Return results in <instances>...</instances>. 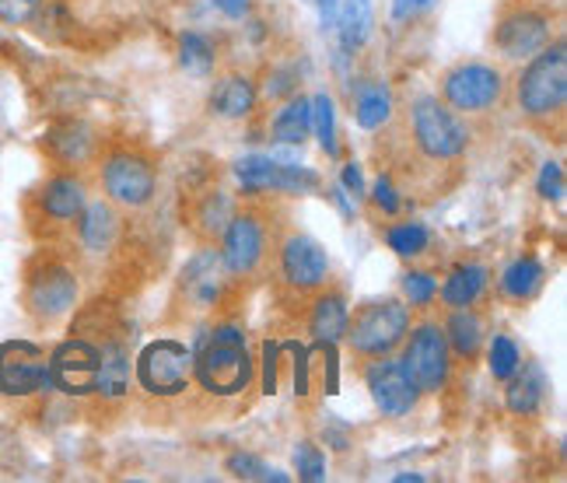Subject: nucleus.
I'll return each mask as SVG.
<instances>
[{"label":"nucleus","mask_w":567,"mask_h":483,"mask_svg":"<svg viewBox=\"0 0 567 483\" xmlns=\"http://www.w3.org/2000/svg\"><path fill=\"white\" fill-rule=\"evenodd\" d=\"M403 295L410 301V309H427V305L439 298V284H434V277L424 270H410L403 277Z\"/></svg>","instance_id":"obj_38"},{"label":"nucleus","mask_w":567,"mask_h":483,"mask_svg":"<svg viewBox=\"0 0 567 483\" xmlns=\"http://www.w3.org/2000/svg\"><path fill=\"white\" fill-rule=\"evenodd\" d=\"M347 301L340 291H316V301L309 309V333L316 343H340L343 340V329H347Z\"/></svg>","instance_id":"obj_24"},{"label":"nucleus","mask_w":567,"mask_h":483,"mask_svg":"<svg viewBox=\"0 0 567 483\" xmlns=\"http://www.w3.org/2000/svg\"><path fill=\"white\" fill-rule=\"evenodd\" d=\"M392 116V92L385 88V81H372L364 78L354 84V123L361 130H379L385 126Z\"/></svg>","instance_id":"obj_28"},{"label":"nucleus","mask_w":567,"mask_h":483,"mask_svg":"<svg viewBox=\"0 0 567 483\" xmlns=\"http://www.w3.org/2000/svg\"><path fill=\"white\" fill-rule=\"evenodd\" d=\"M42 389H53L47 350L29 340L0 343V397H35Z\"/></svg>","instance_id":"obj_12"},{"label":"nucleus","mask_w":567,"mask_h":483,"mask_svg":"<svg viewBox=\"0 0 567 483\" xmlns=\"http://www.w3.org/2000/svg\"><path fill=\"white\" fill-rule=\"evenodd\" d=\"M228 274L221 267V256L217 249H200L183 270V295L193 309H214L225 295Z\"/></svg>","instance_id":"obj_17"},{"label":"nucleus","mask_w":567,"mask_h":483,"mask_svg":"<svg viewBox=\"0 0 567 483\" xmlns=\"http://www.w3.org/2000/svg\"><path fill=\"white\" fill-rule=\"evenodd\" d=\"M102 175V189L109 196V204H120L130 210H141L155 201L158 193V168L147 155L134 147H116L109 151L99 165Z\"/></svg>","instance_id":"obj_7"},{"label":"nucleus","mask_w":567,"mask_h":483,"mask_svg":"<svg viewBox=\"0 0 567 483\" xmlns=\"http://www.w3.org/2000/svg\"><path fill=\"white\" fill-rule=\"evenodd\" d=\"M231 214H235V201L225 189H200L189 204L186 225L193 228V235L200 242H217L221 232L228 228Z\"/></svg>","instance_id":"obj_19"},{"label":"nucleus","mask_w":567,"mask_h":483,"mask_svg":"<svg viewBox=\"0 0 567 483\" xmlns=\"http://www.w3.org/2000/svg\"><path fill=\"white\" fill-rule=\"evenodd\" d=\"M547 397V376H543L539 364H518V371L508 379L505 389V410L512 417H533L543 407Z\"/></svg>","instance_id":"obj_25"},{"label":"nucleus","mask_w":567,"mask_h":483,"mask_svg":"<svg viewBox=\"0 0 567 483\" xmlns=\"http://www.w3.org/2000/svg\"><path fill=\"white\" fill-rule=\"evenodd\" d=\"M210 4L228 14V18H246L249 14V0H210Z\"/></svg>","instance_id":"obj_45"},{"label":"nucleus","mask_w":567,"mask_h":483,"mask_svg":"<svg viewBox=\"0 0 567 483\" xmlns=\"http://www.w3.org/2000/svg\"><path fill=\"white\" fill-rule=\"evenodd\" d=\"M403 347V368L410 371L413 386L421 392H442L452 379V350L445 340V329L439 322L410 326Z\"/></svg>","instance_id":"obj_8"},{"label":"nucleus","mask_w":567,"mask_h":483,"mask_svg":"<svg viewBox=\"0 0 567 483\" xmlns=\"http://www.w3.org/2000/svg\"><path fill=\"white\" fill-rule=\"evenodd\" d=\"M522 364V350L508 333H497L487 347V368L497 382H508Z\"/></svg>","instance_id":"obj_34"},{"label":"nucleus","mask_w":567,"mask_h":483,"mask_svg":"<svg viewBox=\"0 0 567 483\" xmlns=\"http://www.w3.org/2000/svg\"><path fill=\"white\" fill-rule=\"evenodd\" d=\"M312 126H316L319 147L330 158H337V113H333V99L330 95H316L312 99Z\"/></svg>","instance_id":"obj_36"},{"label":"nucleus","mask_w":567,"mask_h":483,"mask_svg":"<svg viewBox=\"0 0 567 483\" xmlns=\"http://www.w3.org/2000/svg\"><path fill=\"white\" fill-rule=\"evenodd\" d=\"M536 193L543 196V201H550V204H560L564 201V168H560V162H547V165H543Z\"/></svg>","instance_id":"obj_40"},{"label":"nucleus","mask_w":567,"mask_h":483,"mask_svg":"<svg viewBox=\"0 0 567 483\" xmlns=\"http://www.w3.org/2000/svg\"><path fill=\"white\" fill-rule=\"evenodd\" d=\"M372 204L382 210V214H400V193H396V186H392V179L389 175H379L375 179V189H372Z\"/></svg>","instance_id":"obj_42"},{"label":"nucleus","mask_w":567,"mask_h":483,"mask_svg":"<svg viewBox=\"0 0 567 483\" xmlns=\"http://www.w3.org/2000/svg\"><path fill=\"white\" fill-rule=\"evenodd\" d=\"M256 361L246 347V333L231 322L207 329L200 343L193 347V379L210 397H238L252 386Z\"/></svg>","instance_id":"obj_1"},{"label":"nucleus","mask_w":567,"mask_h":483,"mask_svg":"<svg viewBox=\"0 0 567 483\" xmlns=\"http://www.w3.org/2000/svg\"><path fill=\"white\" fill-rule=\"evenodd\" d=\"M274 165H277V158H270V155H249L235 165V175H238V183H243L246 193H270Z\"/></svg>","instance_id":"obj_35"},{"label":"nucleus","mask_w":567,"mask_h":483,"mask_svg":"<svg viewBox=\"0 0 567 483\" xmlns=\"http://www.w3.org/2000/svg\"><path fill=\"white\" fill-rule=\"evenodd\" d=\"M78 242H81V249L84 253H109L120 242V214L113 210V204H84V210L78 214Z\"/></svg>","instance_id":"obj_20"},{"label":"nucleus","mask_w":567,"mask_h":483,"mask_svg":"<svg viewBox=\"0 0 567 483\" xmlns=\"http://www.w3.org/2000/svg\"><path fill=\"white\" fill-rule=\"evenodd\" d=\"M434 0H392V21H410L421 11H427Z\"/></svg>","instance_id":"obj_43"},{"label":"nucleus","mask_w":567,"mask_h":483,"mask_svg":"<svg viewBox=\"0 0 567 483\" xmlns=\"http://www.w3.org/2000/svg\"><path fill=\"white\" fill-rule=\"evenodd\" d=\"M487 267H480V263H460L442 284V305L445 309H473V305L487 295Z\"/></svg>","instance_id":"obj_23"},{"label":"nucleus","mask_w":567,"mask_h":483,"mask_svg":"<svg viewBox=\"0 0 567 483\" xmlns=\"http://www.w3.org/2000/svg\"><path fill=\"white\" fill-rule=\"evenodd\" d=\"M319 189V175L305 165H284L277 162L274 165V175H270V193H291V196H301V193H316Z\"/></svg>","instance_id":"obj_33"},{"label":"nucleus","mask_w":567,"mask_h":483,"mask_svg":"<svg viewBox=\"0 0 567 483\" xmlns=\"http://www.w3.org/2000/svg\"><path fill=\"white\" fill-rule=\"evenodd\" d=\"M42 8V0H0V21L8 25H25Z\"/></svg>","instance_id":"obj_41"},{"label":"nucleus","mask_w":567,"mask_h":483,"mask_svg":"<svg viewBox=\"0 0 567 483\" xmlns=\"http://www.w3.org/2000/svg\"><path fill=\"white\" fill-rule=\"evenodd\" d=\"M89 204V186H84L81 175L74 172H56L42 183L32 196V207H35V222L47 225V228H68L78 222V214Z\"/></svg>","instance_id":"obj_16"},{"label":"nucleus","mask_w":567,"mask_h":483,"mask_svg":"<svg viewBox=\"0 0 567 483\" xmlns=\"http://www.w3.org/2000/svg\"><path fill=\"white\" fill-rule=\"evenodd\" d=\"M410 333V305L400 298H375L364 301L347 316L343 340L351 347V354L361 361L385 358L392 354Z\"/></svg>","instance_id":"obj_3"},{"label":"nucleus","mask_w":567,"mask_h":483,"mask_svg":"<svg viewBox=\"0 0 567 483\" xmlns=\"http://www.w3.org/2000/svg\"><path fill=\"white\" fill-rule=\"evenodd\" d=\"M543 280H547V267H543L536 256H518L508 263L505 270H501L497 288H501V298H508L515 305H526L539 295Z\"/></svg>","instance_id":"obj_26"},{"label":"nucleus","mask_w":567,"mask_h":483,"mask_svg":"<svg viewBox=\"0 0 567 483\" xmlns=\"http://www.w3.org/2000/svg\"><path fill=\"white\" fill-rule=\"evenodd\" d=\"M295 470H298V480H309V483L326 480V455L319 452L316 442L295 445Z\"/></svg>","instance_id":"obj_39"},{"label":"nucleus","mask_w":567,"mask_h":483,"mask_svg":"<svg viewBox=\"0 0 567 483\" xmlns=\"http://www.w3.org/2000/svg\"><path fill=\"white\" fill-rule=\"evenodd\" d=\"M130 389V350L120 340L99 343V376L95 392L102 400H120Z\"/></svg>","instance_id":"obj_27"},{"label":"nucleus","mask_w":567,"mask_h":483,"mask_svg":"<svg viewBox=\"0 0 567 483\" xmlns=\"http://www.w3.org/2000/svg\"><path fill=\"white\" fill-rule=\"evenodd\" d=\"M340 179H343V189H347V193H354V196H361V193H364L361 168H358L354 162H347V165H343V175H340Z\"/></svg>","instance_id":"obj_44"},{"label":"nucleus","mask_w":567,"mask_h":483,"mask_svg":"<svg viewBox=\"0 0 567 483\" xmlns=\"http://www.w3.org/2000/svg\"><path fill=\"white\" fill-rule=\"evenodd\" d=\"M42 147H47V155L60 165V168H81L84 162L95 158V147H99V137L95 130L89 123L81 120H68V123H56L47 141H42Z\"/></svg>","instance_id":"obj_18"},{"label":"nucleus","mask_w":567,"mask_h":483,"mask_svg":"<svg viewBox=\"0 0 567 483\" xmlns=\"http://www.w3.org/2000/svg\"><path fill=\"white\" fill-rule=\"evenodd\" d=\"M221 267L228 277H252L267 256V222L256 210H235L228 228L221 232Z\"/></svg>","instance_id":"obj_11"},{"label":"nucleus","mask_w":567,"mask_h":483,"mask_svg":"<svg viewBox=\"0 0 567 483\" xmlns=\"http://www.w3.org/2000/svg\"><path fill=\"white\" fill-rule=\"evenodd\" d=\"M256 109V84L246 74H225L210 88V113L221 120H243Z\"/></svg>","instance_id":"obj_22"},{"label":"nucleus","mask_w":567,"mask_h":483,"mask_svg":"<svg viewBox=\"0 0 567 483\" xmlns=\"http://www.w3.org/2000/svg\"><path fill=\"white\" fill-rule=\"evenodd\" d=\"M277 274L295 295H316L330 284V256L309 235H284L277 242Z\"/></svg>","instance_id":"obj_10"},{"label":"nucleus","mask_w":567,"mask_h":483,"mask_svg":"<svg viewBox=\"0 0 567 483\" xmlns=\"http://www.w3.org/2000/svg\"><path fill=\"white\" fill-rule=\"evenodd\" d=\"M337 32L347 53L361 50L372 35V0H337Z\"/></svg>","instance_id":"obj_30"},{"label":"nucleus","mask_w":567,"mask_h":483,"mask_svg":"<svg viewBox=\"0 0 567 483\" xmlns=\"http://www.w3.org/2000/svg\"><path fill=\"white\" fill-rule=\"evenodd\" d=\"M50 382L63 397H92L99 376V343L71 337L47 358Z\"/></svg>","instance_id":"obj_14"},{"label":"nucleus","mask_w":567,"mask_h":483,"mask_svg":"<svg viewBox=\"0 0 567 483\" xmlns=\"http://www.w3.org/2000/svg\"><path fill=\"white\" fill-rule=\"evenodd\" d=\"M225 470L235 476V480H277V483H288V473H280V470H270L264 459H256L249 452H235L228 455V463Z\"/></svg>","instance_id":"obj_37"},{"label":"nucleus","mask_w":567,"mask_h":483,"mask_svg":"<svg viewBox=\"0 0 567 483\" xmlns=\"http://www.w3.org/2000/svg\"><path fill=\"white\" fill-rule=\"evenodd\" d=\"M515 102L522 120L533 126H560L567 109V53L564 42H547L536 56L526 60L515 81Z\"/></svg>","instance_id":"obj_2"},{"label":"nucleus","mask_w":567,"mask_h":483,"mask_svg":"<svg viewBox=\"0 0 567 483\" xmlns=\"http://www.w3.org/2000/svg\"><path fill=\"white\" fill-rule=\"evenodd\" d=\"M137 382L147 397H183L193 382V350L179 340H155L137 358Z\"/></svg>","instance_id":"obj_9"},{"label":"nucleus","mask_w":567,"mask_h":483,"mask_svg":"<svg viewBox=\"0 0 567 483\" xmlns=\"http://www.w3.org/2000/svg\"><path fill=\"white\" fill-rule=\"evenodd\" d=\"M550 42V11L543 8H515L497 21L494 47L505 60H529Z\"/></svg>","instance_id":"obj_15"},{"label":"nucleus","mask_w":567,"mask_h":483,"mask_svg":"<svg viewBox=\"0 0 567 483\" xmlns=\"http://www.w3.org/2000/svg\"><path fill=\"white\" fill-rule=\"evenodd\" d=\"M410 134L427 162H460L470 151V126L439 95H421L413 102Z\"/></svg>","instance_id":"obj_5"},{"label":"nucleus","mask_w":567,"mask_h":483,"mask_svg":"<svg viewBox=\"0 0 567 483\" xmlns=\"http://www.w3.org/2000/svg\"><path fill=\"white\" fill-rule=\"evenodd\" d=\"M364 386L385 417H406L421 403V389L413 386L403 361L392 354L364 361Z\"/></svg>","instance_id":"obj_13"},{"label":"nucleus","mask_w":567,"mask_h":483,"mask_svg":"<svg viewBox=\"0 0 567 483\" xmlns=\"http://www.w3.org/2000/svg\"><path fill=\"white\" fill-rule=\"evenodd\" d=\"M78 291L81 284L74 267L56 253H39L25 267V280H21V301H25V312L35 322L63 319L78 305Z\"/></svg>","instance_id":"obj_4"},{"label":"nucleus","mask_w":567,"mask_h":483,"mask_svg":"<svg viewBox=\"0 0 567 483\" xmlns=\"http://www.w3.org/2000/svg\"><path fill=\"white\" fill-rule=\"evenodd\" d=\"M270 134L277 144H305V137L312 134V99L291 95L277 109V116L270 123Z\"/></svg>","instance_id":"obj_29"},{"label":"nucleus","mask_w":567,"mask_h":483,"mask_svg":"<svg viewBox=\"0 0 567 483\" xmlns=\"http://www.w3.org/2000/svg\"><path fill=\"white\" fill-rule=\"evenodd\" d=\"M385 246L403 256V259H413V256H421L427 253L431 246V232L417 222H403V225H389L385 228Z\"/></svg>","instance_id":"obj_32"},{"label":"nucleus","mask_w":567,"mask_h":483,"mask_svg":"<svg viewBox=\"0 0 567 483\" xmlns=\"http://www.w3.org/2000/svg\"><path fill=\"white\" fill-rule=\"evenodd\" d=\"M309 4L319 11L322 25H333V21H337V0H309Z\"/></svg>","instance_id":"obj_46"},{"label":"nucleus","mask_w":567,"mask_h":483,"mask_svg":"<svg viewBox=\"0 0 567 483\" xmlns=\"http://www.w3.org/2000/svg\"><path fill=\"white\" fill-rule=\"evenodd\" d=\"M442 329H445L449 350L455 358L466 364L480 358V350H484V340H487L484 316L473 309H449V322Z\"/></svg>","instance_id":"obj_21"},{"label":"nucleus","mask_w":567,"mask_h":483,"mask_svg":"<svg viewBox=\"0 0 567 483\" xmlns=\"http://www.w3.org/2000/svg\"><path fill=\"white\" fill-rule=\"evenodd\" d=\"M179 63H183L186 74L207 78L214 71V63H217L214 42L204 32H183L179 35Z\"/></svg>","instance_id":"obj_31"},{"label":"nucleus","mask_w":567,"mask_h":483,"mask_svg":"<svg viewBox=\"0 0 567 483\" xmlns=\"http://www.w3.org/2000/svg\"><path fill=\"white\" fill-rule=\"evenodd\" d=\"M508 92V78L494 63H455L452 71H445L442 78V102L449 109H455L460 116H480L491 113L501 102H505Z\"/></svg>","instance_id":"obj_6"}]
</instances>
